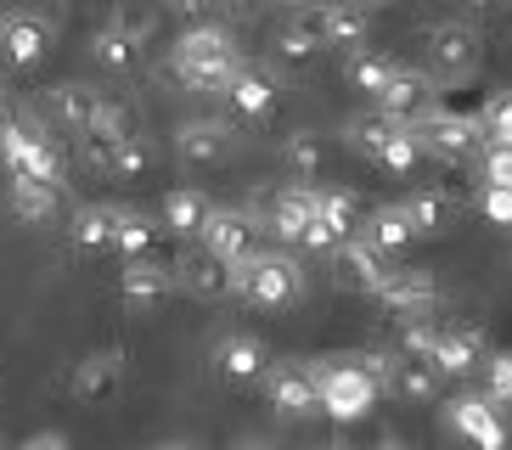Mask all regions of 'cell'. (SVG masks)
<instances>
[{"label":"cell","instance_id":"cell-1","mask_svg":"<svg viewBox=\"0 0 512 450\" xmlns=\"http://www.w3.org/2000/svg\"><path fill=\"white\" fill-rule=\"evenodd\" d=\"M242 62L248 57H242L237 34L226 23H197V29H186L181 40L169 45V68H175V79L186 90H220L226 96Z\"/></svg>","mask_w":512,"mask_h":450},{"label":"cell","instance_id":"cell-2","mask_svg":"<svg viewBox=\"0 0 512 450\" xmlns=\"http://www.w3.org/2000/svg\"><path fill=\"white\" fill-rule=\"evenodd\" d=\"M310 366H316L321 417L344 422V428H349V422H361V417H372L383 383H377L372 366H366V349H361V355H316Z\"/></svg>","mask_w":512,"mask_h":450},{"label":"cell","instance_id":"cell-3","mask_svg":"<svg viewBox=\"0 0 512 450\" xmlns=\"http://www.w3.org/2000/svg\"><path fill=\"white\" fill-rule=\"evenodd\" d=\"M231 299L259 304V310H287L304 299V265L287 248H254L242 265H231Z\"/></svg>","mask_w":512,"mask_h":450},{"label":"cell","instance_id":"cell-4","mask_svg":"<svg viewBox=\"0 0 512 450\" xmlns=\"http://www.w3.org/2000/svg\"><path fill=\"white\" fill-rule=\"evenodd\" d=\"M417 51H422V74L445 90V85H467V79L479 74L484 40L467 17H439V23H422L417 29Z\"/></svg>","mask_w":512,"mask_h":450},{"label":"cell","instance_id":"cell-5","mask_svg":"<svg viewBox=\"0 0 512 450\" xmlns=\"http://www.w3.org/2000/svg\"><path fill=\"white\" fill-rule=\"evenodd\" d=\"M344 141H349V152H361V158H372L377 169H394V175H411L422 164L417 130L406 119L383 113V107H366V113L344 119Z\"/></svg>","mask_w":512,"mask_h":450},{"label":"cell","instance_id":"cell-6","mask_svg":"<svg viewBox=\"0 0 512 450\" xmlns=\"http://www.w3.org/2000/svg\"><path fill=\"white\" fill-rule=\"evenodd\" d=\"M422 141V158H439V164H467V158H484V119L479 113H456V107L434 102L422 119H411Z\"/></svg>","mask_w":512,"mask_h":450},{"label":"cell","instance_id":"cell-7","mask_svg":"<svg viewBox=\"0 0 512 450\" xmlns=\"http://www.w3.org/2000/svg\"><path fill=\"white\" fill-rule=\"evenodd\" d=\"M439 417L462 439L467 450H507L512 445V422H507V405H496L484 389H462L439 405Z\"/></svg>","mask_w":512,"mask_h":450},{"label":"cell","instance_id":"cell-8","mask_svg":"<svg viewBox=\"0 0 512 450\" xmlns=\"http://www.w3.org/2000/svg\"><path fill=\"white\" fill-rule=\"evenodd\" d=\"M265 383V400L282 422H304V417H321V394H316V366L310 360H271V372L259 377Z\"/></svg>","mask_w":512,"mask_h":450},{"label":"cell","instance_id":"cell-9","mask_svg":"<svg viewBox=\"0 0 512 450\" xmlns=\"http://www.w3.org/2000/svg\"><path fill=\"white\" fill-rule=\"evenodd\" d=\"M372 299L383 304V315H389V321H400V327H406V321H434V310H439V282H434L422 265H394Z\"/></svg>","mask_w":512,"mask_h":450},{"label":"cell","instance_id":"cell-10","mask_svg":"<svg viewBox=\"0 0 512 450\" xmlns=\"http://www.w3.org/2000/svg\"><path fill=\"white\" fill-rule=\"evenodd\" d=\"M51 40H57V23L34 6H17L0 17V62L6 68H34L51 51Z\"/></svg>","mask_w":512,"mask_h":450},{"label":"cell","instance_id":"cell-11","mask_svg":"<svg viewBox=\"0 0 512 450\" xmlns=\"http://www.w3.org/2000/svg\"><path fill=\"white\" fill-rule=\"evenodd\" d=\"M316 209H321V186L316 180H287L282 192L271 197L265 209V231L287 248H304V231L316 225Z\"/></svg>","mask_w":512,"mask_h":450},{"label":"cell","instance_id":"cell-12","mask_svg":"<svg viewBox=\"0 0 512 450\" xmlns=\"http://www.w3.org/2000/svg\"><path fill=\"white\" fill-rule=\"evenodd\" d=\"M209 360H214V372L226 377V383H259V377L271 372V344L259 338V332H220L214 338V349H209Z\"/></svg>","mask_w":512,"mask_h":450},{"label":"cell","instance_id":"cell-13","mask_svg":"<svg viewBox=\"0 0 512 450\" xmlns=\"http://www.w3.org/2000/svg\"><path fill=\"white\" fill-rule=\"evenodd\" d=\"M119 389H124V349H91L68 372V394L85 405H107Z\"/></svg>","mask_w":512,"mask_h":450},{"label":"cell","instance_id":"cell-14","mask_svg":"<svg viewBox=\"0 0 512 450\" xmlns=\"http://www.w3.org/2000/svg\"><path fill=\"white\" fill-rule=\"evenodd\" d=\"M175 287H181L175 282V259L147 254V259H124V270H119V299L136 304V310H158Z\"/></svg>","mask_w":512,"mask_h":450},{"label":"cell","instance_id":"cell-15","mask_svg":"<svg viewBox=\"0 0 512 450\" xmlns=\"http://www.w3.org/2000/svg\"><path fill=\"white\" fill-rule=\"evenodd\" d=\"M79 158L96 169V175H141V169L152 164V147L147 135H124V141H107V135H79Z\"/></svg>","mask_w":512,"mask_h":450},{"label":"cell","instance_id":"cell-16","mask_svg":"<svg viewBox=\"0 0 512 450\" xmlns=\"http://www.w3.org/2000/svg\"><path fill=\"white\" fill-rule=\"evenodd\" d=\"M434 79L422 74V68H411V62H394V74H389V85L372 96V107H383V113H394V119H422L428 107H434Z\"/></svg>","mask_w":512,"mask_h":450},{"label":"cell","instance_id":"cell-17","mask_svg":"<svg viewBox=\"0 0 512 450\" xmlns=\"http://www.w3.org/2000/svg\"><path fill=\"white\" fill-rule=\"evenodd\" d=\"M439 366V377H473L490 360V344H484L479 327H467V321H451V327H439L434 338V355H428Z\"/></svg>","mask_w":512,"mask_h":450},{"label":"cell","instance_id":"cell-18","mask_svg":"<svg viewBox=\"0 0 512 450\" xmlns=\"http://www.w3.org/2000/svg\"><path fill=\"white\" fill-rule=\"evenodd\" d=\"M316 17H321V40L332 51H366L372 45V23H366V6L361 0H316Z\"/></svg>","mask_w":512,"mask_h":450},{"label":"cell","instance_id":"cell-19","mask_svg":"<svg viewBox=\"0 0 512 450\" xmlns=\"http://www.w3.org/2000/svg\"><path fill=\"white\" fill-rule=\"evenodd\" d=\"M197 248H209V254L226 259V265H242V259L254 254V214L214 209L209 225H203V237H197Z\"/></svg>","mask_w":512,"mask_h":450},{"label":"cell","instance_id":"cell-20","mask_svg":"<svg viewBox=\"0 0 512 450\" xmlns=\"http://www.w3.org/2000/svg\"><path fill=\"white\" fill-rule=\"evenodd\" d=\"M226 102L237 107L242 119H265V113L282 102V79H276L271 62H242L231 90H226Z\"/></svg>","mask_w":512,"mask_h":450},{"label":"cell","instance_id":"cell-21","mask_svg":"<svg viewBox=\"0 0 512 450\" xmlns=\"http://www.w3.org/2000/svg\"><path fill=\"white\" fill-rule=\"evenodd\" d=\"M231 141H237V135H231L226 119H186L181 130H175V152H181V164H197V169L226 164Z\"/></svg>","mask_w":512,"mask_h":450},{"label":"cell","instance_id":"cell-22","mask_svg":"<svg viewBox=\"0 0 512 450\" xmlns=\"http://www.w3.org/2000/svg\"><path fill=\"white\" fill-rule=\"evenodd\" d=\"M332 259H338V282L355 287V293H377L383 287V276H389V254H377L372 242L355 231V237H344L338 248H332Z\"/></svg>","mask_w":512,"mask_h":450},{"label":"cell","instance_id":"cell-23","mask_svg":"<svg viewBox=\"0 0 512 450\" xmlns=\"http://www.w3.org/2000/svg\"><path fill=\"white\" fill-rule=\"evenodd\" d=\"M141 40H147V17H113L91 34V57L102 68H136L141 62Z\"/></svg>","mask_w":512,"mask_h":450},{"label":"cell","instance_id":"cell-24","mask_svg":"<svg viewBox=\"0 0 512 450\" xmlns=\"http://www.w3.org/2000/svg\"><path fill=\"white\" fill-rule=\"evenodd\" d=\"M175 282H181L192 299H231V265L214 259L209 248H197V242L175 259Z\"/></svg>","mask_w":512,"mask_h":450},{"label":"cell","instance_id":"cell-25","mask_svg":"<svg viewBox=\"0 0 512 450\" xmlns=\"http://www.w3.org/2000/svg\"><path fill=\"white\" fill-rule=\"evenodd\" d=\"M102 90L96 85H79V79H62V85H51V96H46V107H51V119L62 124V130H74V135H85L96 124V113H102Z\"/></svg>","mask_w":512,"mask_h":450},{"label":"cell","instance_id":"cell-26","mask_svg":"<svg viewBox=\"0 0 512 450\" xmlns=\"http://www.w3.org/2000/svg\"><path fill=\"white\" fill-rule=\"evenodd\" d=\"M209 214H214L209 192H197V186H175V192H164V209H158V220H164L169 237L197 242V237H203V225H209Z\"/></svg>","mask_w":512,"mask_h":450},{"label":"cell","instance_id":"cell-27","mask_svg":"<svg viewBox=\"0 0 512 450\" xmlns=\"http://www.w3.org/2000/svg\"><path fill=\"white\" fill-rule=\"evenodd\" d=\"M119 225H124V203H79L74 209V225H68V237L79 248H119Z\"/></svg>","mask_w":512,"mask_h":450},{"label":"cell","instance_id":"cell-28","mask_svg":"<svg viewBox=\"0 0 512 450\" xmlns=\"http://www.w3.org/2000/svg\"><path fill=\"white\" fill-rule=\"evenodd\" d=\"M400 209H406V220H411L417 237H445V231L456 225V197L439 192V186H417Z\"/></svg>","mask_w":512,"mask_h":450},{"label":"cell","instance_id":"cell-29","mask_svg":"<svg viewBox=\"0 0 512 450\" xmlns=\"http://www.w3.org/2000/svg\"><path fill=\"white\" fill-rule=\"evenodd\" d=\"M6 209L23 225H46L62 209V186H51V180H6Z\"/></svg>","mask_w":512,"mask_h":450},{"label":"cell","instance_id":"cell-30","mask_svg":"<svg viewBox=\"0 0 512 450\" xmlns=\"http://www.w3.org/2000/svg\"><path fill=\"white\" fill-rule=\"evenodd\" d=\"M316 51H327V40H321V17H316V6H299V12L276 29V57L299 62V57H316Z\"/></svg>","mask_w":512,"mask_h":450},{"label":"cell","instance_id":"cell-31","mask_svg":"<svg viewBox=\"0 0 512 450\" xmlns=\"http://www.w3.org/2000/svg\"><path fill=\"white\" fill-rule=\"evenodd\" d=\"M389 394L400 400H434L439 394V366L428 355H394V372H389Z\"/></svg>","mask_w":512,"mask_h":450},{"label":"cell","instance_id":"cell-32","mask_svg":"<svg viewBox=\"0 0 512 450\" xmlns=\"http://www.w3.org/2000/svg\"><path fill=\"white\" fill-rule=\"evenodd\" d=\"M361 237L372 242L377 254H389V259H394V254H400V248H406L411 237H417V231H411V220H406V209H400V203H377Z\"/></svg>","mask_w":512,"mask_h":450},{"label":"cell","instance_id":"cell-33","mask_svg":"<svg viewBox=\"0 0 512 450\" xmlns=\"http://www.w3.org/2000/svg\"><path fill=\"white\" fill-rule=\"evenodd\" d=\"M282 164L293 180H321V169H327V135L316 130H293L282 141Z\"/></svg>","mask_w":512,"mask_h":450},{"label":"cell","instance_id":"cell-34","mask_svg":"<svg viewBox=\"0 0 512 450\" xmlns=\"http://www.w3.org/2000/svg\"><path fill=\"white\" fill-rule=\"evenodd\" d=\"M344 74H349V85L355 90H366V96H377V90L389 85V74H394V57H383V51H349L344 57Z\"/></svg>","mask_w":512,"mask_h":450},{"label":"cell","instance_id":"cell-35","mask_svg":"<svg viewBox=\"0 0 512 450\" xmlns=\"http://www.w3.org/2000/svg\"><path fill=\"white\" fill-rule=\"evenodd\" d=\"M158 231H164V220H152V214H141V209H124L119 248H113V254H124V259H147L152 248H158Z\"/></svg>","mask_w":512,"mask_h":450},{"label":"cell","instance_id":"cell-36","mask_svg":"<svg viewBox=\"0 0 512 450\" xmlns=\"http://www.w3.org/2000/svg\"><path fill=\"white\" fill-rule=\"evenodd\" d=\"M355 192H344V186H321V209H316V220L327 225L332 237H355Z\"/></svg>","mask_w":512,"mask_h":450},{"label":"cell","instance_id":"cell-37","mask_svg":"<svg viewBox=\"0 0 512 450\" xmlns=\"http://www.w3.org/2000/svg\"><path fill=\"white\" fill-rule=\"evenodd\" d=\"M479 119H484V141H490V147H512V90L490 96Z\"/></svg>","mask_w":512,"mask_h":450},{"label":"cell","instance_id":"cell-38","mask_svg":"<svg viewBox=\"0 0 512 450\" xmlns=\"http://www.w3.org/2000/svg\"><path fill=\"white\" fill-rule=\"evenodd\" d=\"M479 372H484V394L496 405H512V349H490Z\"/></svg>","mask_w":512,"mask_h":450},{"label":"cell","instance_id":"cell-39","mask_svg":"<svg viewBox=\"0 0 512 450\" xmlns=\"http://www.w3.org/2000/svg\"><path fill=\"white\" fill-rule=\"evenodd\" d=\"M479 186H507V192H512V147H484Z\"/></svg>","mask_w":512,"mask_h":450},{"label":"cell","instance_id":"cell-40","mask_svg":"<svg viewBox=\"0 0 512 450\" xmlns=\"http://www.w3.org/2000/svg\"><path fill=\"white\" fill-rule=\"evenodd\" d=\"M479 209H484V220L512 225V192L507 186H479Z\"/></svg>","mask_w":512,"mask_h":450},{"label":"cell","instance_id":"cell-41","mask_svg":"<svg viewBox=\"0 0 512 450\" xmlns=\"http://www.w3.org/2000/svg\"><path fill=\"white\" fill-rule=\"evenodd\" d=\"M12 450H74V439L62 434V428H40V434H29V439H17Z\"/></svg>","mask_w":512,"mask_h":450},{"label":"cell","instance_id":"cell-42","mask_svg":"<svg viewBox=\"0 0 512 450\" xmlns=\"http://www.w3.org/2000/svg\"><path fill=\"white\" fill-rule=\"evenodd\" d=\"M214 6H220V12L231 17V23H248V17L265 12V0H214Z\"/></svg>","mask_w":512,"mask_h":450},{"label":"cell","instance_id":"cell-43","mask_svg":"<svg viewBox=\"0 0 512 450\" xmlns=\"http://www.w3.org/2000/svg\"><path fill=\"white\" fill-rule=\"evenodd\" d=\"M231 450H282V445H276L271 434H237V439H231Z\"/></svg>","mask_w":512,"mask_h":450},{"label":"cell","instance_id":"cell-44","mask_svg":"<svg viewBox=\"0 0 512 450\" xmlns=\"http://www.w3.org/2000/svg\"><path fill=\"white\" fill-rule=\"evenodd\" d=\"M456 6H462L467 17H484V12H496L501 0H456Z\"/></svg>","mask_w":512,"mask_h":450},{"label":"cell","instance_id":"cell-45","mask_svg":"<svg viewBox=\"0 0 512 450\" xmlns=\"http://www.w3.org/2000/svg\"><path fill=\"white\" fill-rule=\"evenodd\" d=\"M158 6H169V12H203V6H214V0H158Z\"/></svg>","mask_w":512,"mask_h":450},{"label":"cell","instance_id":"cell-46","mask_svg":"<svg viewBox=\"0 0 512 450\" xmlns=\"http://www.w3.org/2000/svg\"><path fill=\"white\" fill-rule=\"evenodd\" d=\"M366 450H417V445H411V439H394V434H389V439H377V445H366Z\"/></svg>","mask_w":512,"mask_h":450},{"label":"cell","instance_id":"cell-47","mask_svg":"<svg viewBox=\"0 0 512 450\" xmlns=\"http://www.w3.org/2000/svg\"><path fill=\"white\" fill-rule=\"evenodd\" d=\"M152 450H197V445H186V439H164V445H152Z\"/></svg>","mask_w":512,"mask_h":450},{"label":"cell","instance_id":"cell-48","mask_svg":"<svg viewBox=\"0 0 512 450\" xmlns=\"http://www.w3.org/2000/svg\"><path fill=\"white\" fill-rule=\"evenodd\" d=\"M310 450H355V445H344V439H327V445H310Z\"/></svg>","mask_w":512,"mask_h":450},{"label":"cell","instance_id":"cell-49","mask_svg":"<svg viewBox=\"0 0 512 450\" xmlns=\"http://www.w3.org/2000/svg\"><path fill=\"white\" fill-rule=\"evenodd\" d=\"M361 6H400V0H361Z\"/></svg>","mask_w":512,"mask_h":450},{"label":"cell","instance_id":"cell-50","mask_svg":"<svg viewBox=\"0 0 512 450\" xmlns=\"http://www.w3.org/2000/svg\"><path fill=\"white\" fill-rule=\"evenodd\" d=\"M287 6H316V0H287Z\"/></svg>","mask_w":512,"mask_h":450}]
</instances>
